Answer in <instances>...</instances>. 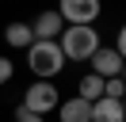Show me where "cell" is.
Instances as JSON below:
<instances>
[{
  "label": "cell",
  "mask_w": 126,
  "mask_h": 122,
  "mask_svg": "<svg viewBox=\"0 0 126 122\" xmlns=\"http://www.w3.org/2000/svg\"><path fill=\"white\" fill-rule=\"evenodd\" d=\"M57 46H61L65 61H88L103 42H99V30H95V27L77 23V27H65L61 34H57Z\"/></svg>",
  "instance_id": "6da1fadb"
},
{
  "label": "cell",
  "mask_w": 126,
  "mask_h": 122,
  "mask_svg": "<svg viewBox=\"0 0 126 122\" xmlns=\"http://www.w3.org/2000/svg\"><path fill=\"white\" fill-rule=\"evenodd\" d=\"M27 69L34 73V80H54V76L65 69L61 46H57V42H42V38H34V42L27 46Z\"/></svg>",
  "instance_id": "7a4b0ae2"
},
{
  "label": "cell",
  "mask_w": 126,
  "mask_h": 122,
  "mask_svg": "<svg viewBox=\"0 0 126 122\" xmlns=\"http://www.w3.org/2000/svg\"><path fill=\"white\" fill-rule=\"evenodd\" d=\"M57 103H61V92H57V84L54 80H34L31 88L23 92V111H31V114H42L46 118L50 111H57Z\"/></svg>",
  "instance_id": "3957f363"
},
{
  "label": "cell",
  "mask_w": 126,
  "mask_h": 122,
  "mask_svg": "<svg viewBox=\"0 0 126 122\" xmlns=\"http://www.w3.org/2000/svg\"><path fill=\"white\" fill-rule=\"evenodd\" d=\"M54 12L61 15L65 27H77V23H88L92 27L99 19V12H103V0H57Z\"/></svg>",
  "instance_id": "277c9868"
},
{
  "label": "cell",
  "mask_w": 126,
  "mask_h": 122,
  "mask_svg": "<svg viewBox=\"0 0 126 122\" xmlns=\"http://www.w3.org/2000/svg\"><path fill=\"white\" fill-rule=\"evenodd\" d=\"M92 73L95 76H103V80H111V76H122V65H126V57L118 50H111V46H99V50L92 53Z\"/></svg>",
  "instance_id": "5b68a950"
},
{
  "label": "cell",
  "mask_w": 126,
  "mask_h": 122,
  "mask_svg": "<svg viewBox=\"0 0 126 122\" xmlns=\"http://www.w3.org/2000/svg\"><path fill=\"white\" fill-rule=\"evenodd\" d=\"M61 30H65V23H61V15H57L54 8L38 12V15H34V23H31V34L42 38V42H57V34H61Z\"/></svg>",
  "instance_id": "8992f818"
},
{
  "label": "cell",
  "mask_w": 126,
  "mask_h": 122,
  "mask_svg": "<svg viewBox=\"0 0 126 122\" xmlns=\"http://www.w3.org/2000/svg\"><path fill=\"white\" fill-rule=\"evenodd\" d=\"M92 122H126V103H122V99L99 95L92 103Z\"/></svg>",
  "instance_id": "52a82bcc"
},
{
  "label": "cell",
  "mask_w": 126,
  "mask_h": 122,
  "mask_svg": "<svg viewBox=\"0 0 126 122\" xmlns=\"http://www.w3.org/2000/svg\"><path fill=\"white\" fill-rule=\"evenodd\" d=\"M57 118L61 122H92V103L80 99V95L61 99V103H57Z\"/></svg>",
  "instance_id": "ba28073f"
},
{
  "label": "cell",
  "mask_w": 126,
  "mask_h": 122,
  "mask_svg": "<svg viewBox=\"0 0 126 122\" xmlns=\"http://www.w3.org/2000/svg\"><path fill=\"white\" fill-rule=\"evenodd\" d=\"M4 42H8L12 50H27V46L34 42V34H31V23H23V19H12L8 27H4Z\"/></svg>",
  "instance_id": "9c48e42d"
},
{
  "label": "cell",
  "mask_w": 126,
  "mask_h": 122,
  "mask_svg": "<svg viewBox=\"0 0 126 122\" xmlns=\"http://www.w3.org/2000/svg\"><path fill=\"white\" fill-rule=\"evenodd\" d=\"M77 95H80V99H88V103H95V99L103 95V76L84 73V76H80V84H77Z\"/></svg>",
  "instance_id": "30bf717a"
},
{
  "label": "cell",
  "mask_w": 126,
  "mask_h": 122,
  "mask_svg": "<svg viewBox=\"0 0 126 122\" xmlns=\"http://www.w3.org/2000/svg\"><path fill=\"white\" fill-rule=\"evenodd\" d=\"M103 95H107V99H122V95H126L122 76H111V80H103Z\"/></svg>",
  "instance_id": "8fae6325"
},
{
  "label": "cell",
  "mask_w": 126,
  "mask_h": 122,
  "mask_svg": "<svg viewBox=\"0 0 126 122\" xmlns=\"http://www.w3.org/2000/svg\"><path fill=\"white\" fill-rule=\"evenodd\" d=\"M16 76V65H12V57H0V88Z\"/></svg>",
  "instance_id": "7c38bea8"
},
{
  "label": "cell",
  "mask_w": 126,
  "mask_h": 122,
  "mask_svg": "<svg viewBox=\"0 0 126 122\" xmlns=\"http://www.w3.org/2000/svg\"><path fill=\"white\" fill-rule=\"evenodd\" d=\"M16 122H46L42 114H31V111H23V107H16Z\"/></svg>",
  "instance_id": "4fadbf2b"
}]
</instances>
